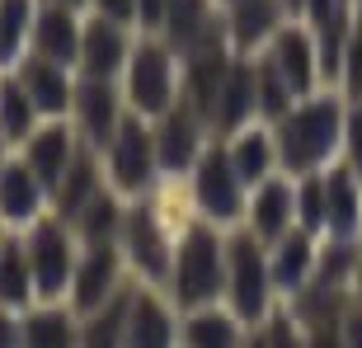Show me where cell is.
Wrapping results in <instances>:
<instances>
[{
    "instance_id": "6da1fadb",
    "label": "cell",
    "mask_w": 362,
    "mask_h": 348,
    "mask_svg": "<svg viewBox=\"0 0 362 348\" xmlns=\"http://www.w3.org/2000/svg\"><path fill=\"white\" fill-rule=\"evenodd\" d=\"M344 118H349V99H344V90H334V85L296 99V104L273 122L282 174L301 179V174L329 170V165L344 156Z\"/></svg>"
},
{
    "instance_id": "7a4b0ae2",
    "label": "cell",
    "mask_w": 362,
    "mask_h": 348,
    "mask_svg": "<svg viewBox=\"0 0 362 348\" xmlns=\"http://www.w3.org/2000/svg\"><path fill=\"white\" fill-rule=\"evenodd\" d=\"M165 292L179 311L226 301V226H216L198 212H193V221H184V231L175 236Z\"/></svg>"
},
{
    "instance_id": "3957f363",
    "label": "cell",
    "mask_w": 362,
    "mask_h": 348,
    "mask_svg": "<svg viewBox=\"0 0 362 348\" xmlns=\"http://www.w3.org/2000/svg\"><path fill=\"white\" fill-rule=\"evenodd\" d=\"M118 85L132 113L160 118L165 108L184 94V57L175 52V42L165 33H141L132 42V57H127Z\"/></svg>"
},
{
    "instance_id": "277c9868",
    "label": "cell",
    "mask_w": 362,
    "mask_h": 348,
    "mask_svg": "<svg viewBox=\"0 0 362 348\" xmlns=\"http://www.w3.org/2000/svg\"><path fill=\"white\" fill-rule=\"evenodd\" d=\"M278 301L282 296H278V287H273L269 240H259L245 221L226 226V306L235 311L245 325H259Z\"/></svg>"
},
{
    "instance_id": "5b68a950",
    "label": "cell",
    "mask_w": 362,
    "mask_h": 348,
    "mask_svg": "<svg viewBox=\"0 0 362 348\" xmlns=\"http://www.w3.org/2000/svg\"><path fill=\"white\" fill-rule=\"evenodd\" d=\"M28 250V268H33V287H38V301H66L71 296V278H76V264H81V231L71 226L66 216H38L33 226L19 231Z\"/></svg>"
},
{
    "instance_id": "8992f818",
    "label": "cell",
    "mask_w": 362,
    "mask_h": 348,
    "mask_svg": "<svg viewBox=\"0 0 362 348\" xmlns=\"http://www.w3.org/2000/svg\"><path fill=\"white\" fill-rule=\"evenodd\" d=\"M188 198H193V212L216 221V226H235L245 221V202H250V184L240 179L235 161L226 151V137H212L202 156L188 170Z\"/></svg>"
},
{
    "instance_id": "52a82bcc",
    "label": "cell",
    "mask_w": 362,
    "mask_h": 348,
    "mask_svg": "<svg viewBox=\"0 0 362 348\" xmlns=\"http://www.w3.org/2000/svg\"><path fill=\"white\" fill-rule=\"evenodd\" d=\"M104 170H108V184L118 188L122 198H146L156 188V179H165L160 151H156V122L146 113L127 108L113 141L104 146Z\"/></svg>"
},
{
    "instance_id": "ba28073f",
    "label": "cell",
    "mask_w": 362,
    "mask_h": 348,
    "mask_svg": "<svg viewBox=\"0 0 362 348\" xmlns=\"http://www.w3.org/2000/svg\"><path fill=\"white\" fill-rule=\"evenodd\" d=\"M118 245H122V255H127L132 278L165 287L170 259H175V236H170L165 216L146 198H127V212H122V226H118Z\"/></svg>"
},
{
    "instance_id": "9c48e42d",
    "label": "cell",
    "mask_w": 362,
    "mask_h": 348,
    "mask_svg": "<svg viewBox=\"0 0 362 348\" xmlns=\"http://www.w3.org/2000/svg\"><path fill=\"white\" fill-rule=\"evenodd\" d=\"M151 122H156V151H160L165 179L188 174V170H193V161L202 156V146L216 137L212 122H207V113H202L193 99H184V94L165 108L160 118H151Z\"/></svg>"
},
{
    "instance_id": "30bf717a",
    "label": "cell",
    "mask_w": 362,
    "mask_h": 348,
    "mask_svg": "<svg viewBox=\"0 0 362 348\" xmlns=\"http://www.w3.org/2000/svg\"><path fill=\"white\" fill-rule=\"evenodd\" d=\"M127 273H132V268H127V255H122L118 240H85L66 301L81 311V315H90V311H99L108 296L118 292V287H127V282H132Z\"/></svg>"
},
{
    "instance_id": "8fae6325",
    "label": "cell",
    "mask_w": 362,
    "mask_h": 348,
    "mask_svg": "<svg viewBox=\"0 0 362 348\" xmlns=\"http://www.w3.org/2000/svg\"><path fill=\"white\" fill-rule=\"evenodd\" d=\"M264 57H269L273 66H278L282 81L292 85L296 99H306V94L325 90L320 42H315V28H310L306 19H292V24H282V28H278V38L264 47Z\"/></svg>"
},
{
    "instance_id": "7c38bea8",
    "label": "cell",
    "mask_w": 362,
    "mask_h": 348,
    "mask_svg": "<svg viewBox=\"0 0 362 348\" xmlns=\"http://www.w3.org/2000/svg\"><path fill=\"white\" fill-rule=\"evenodd\" d=\"M127 118V99H122L118 81H99V76H81L76 85V104H71V122L81 132L85 146L104 151L118 132V122Z\"/></svg>"
},
{
    "instance_id": "4fadbf2b",
    "label": "cell",
    "mask_w": 362,
    "mask_h": 348,
    "mask_svg": "<svg viewBox=\"0 0 362 348\" xmlns=\"http://www.w3.org/2000/svg\"><path fill=\"white\" fill-rule=\"evenodd\" d=\"M132 42H136L132 24L90 10V14H85L81 62H76V71H81V76H99V81H118L122 66H127V57H132Z\"/></svg>"
},
{
    "instance_id": "5bb4252c",
    "label": "cell",
    "mask_w": 362,
    "mask_h": 348,
    "mask_svg": "<svg viewBox=\"0 0 362 348\" xmlns=\"http://www.w3.org/2000/svg\"><path fill=\"white\" fill-rule=\"evenodd\" d=\"M179 315L165 287L132 278V306H127V344L132 348H165L179 344Z\"/></svg>"
},
{
    "instance_id": "9a60e30c",
    "label": "cell",
    "mask_w": 362,
    "mask_h": 348,
    "mask_svg": "<svg viewBox=\"0 0 362 348\" xmlns=\"http://www.w3.org/2000/svg\"><path fill=\"white\" fill-rule=\"evenodd\" d=\"M10 71L24 81V90L33 94L42 118H71L76 85H81V71L76 66H62V62H52V57H42V52H24Z\"/></svg>"
},
{
    "instance_id": "2e32d148",
    "label": "cell",
    "mask_w": 362,
    "mask_h": 348,
    "mask_svg": "<svg viewBox=\"0 0 362 348\" xmlns=\"http://www.w3.org/2000/svg\"><path fill=\"white\" fill-rule=\"evenodd\" d=\"M81 146L85 141H81V132H76L71 118H42L38 127L28 132V141L19 146V156H24L28 170L57 193V184L66 179V170H71V161L81 156Z\"/></svg>"
},
{
    "instance_id": "e0dca14e",
    "label": "cell",
    "mask_w": 362,
    "mask_h": 348,
    "mask_svg": "<svg viewBox=\"0 0 362 348\" xmlns=\"http://www.w3.org/2000/svg\"><path fill=\"white\" fill-rule=\"evenodd\" d=\"M221 19H226V38L235 57H259L278 38L282 24H292V10L282 0H226Z\"/></svg>"
},
{
    "instance_id": "ac0fdd59",
    "label": "cell",
    "mask_w": 362,
    "mask_h": 348,
    "mask_svg": "<svg viewBox=\"0 0 362 348\" xmlns=\"http://www.w3.org/2000/svg\"><path fill=\"white\" fill-rule=\"evenodd\" d=\"M47 212H52V188L42 184L38 174L28 170V161L14 151L5 161V170H0V221L10 231H24Z\"/></svg>"
},
{
    "instance_id": "d6986e66",
    "label": "cell",
    "mask_w": 362,
    "mask_h": 348,
    "mask_svg": "<svg viewBox=\"0 0 362 348\" xmlns=\"http://www.w3.org/2000/svg\"><path fill=\"white\" fill-rule=\"evenodd\" d=\"M245 226L255 231L259 240H269V245L296 226V179L292 174H273V179H264V184L250 188Z\"/></svg>"
},
{
    "instance_id": "ffe728a7",
    "label": "cell",
    "mask_w": 362,
    "mask_h": 348,
    "mask_svg": "<svg viewBox=\"0 0 362 348\" xmlns=\"http://www.w3.org/2000/svg\"><path fill=\"white\" fill-rule=\"evenodd\" d=\"M315 259H320V236L306 231V226H292L287 236H278V240L269 245L273 287H278L282 301L310 287V278H315Z\"/></svg>"
},
{
    "instance_id": "44dd1931",
    "label": "cell",
    "mask_w": 362,
    "mask_h": 348,
    "mask_svg": "<svg viewBox=\"0 0 362 348\" xmlns=\"http://www.w3.org/2000/svg\"><path fill=\"white\" fill-rule=\"evenodd\" d=\"M259 118V76H255V57H235L221 81V94L212 104V132L230 137L235 127Z\"/></svg>"
},
{
    "instance_id": "7402d4cb",
    "label": "cell",
    "mask_w": 362,
    "mask_h": 348,
    "mask_svg": "<svg viewBox=\"0 0 362 348\" xmlns=\"http://www.w3.org/2000/svg\"><path fill=\"white\" fill-rule=\"evenodd\" d=\"M325 236L339 240L362 236V174L344 161L325 170Z\"/></svg>"
},
{
    "instance_id": "603a6c76",
    "label": "cell",
    "mask_w": 362,
    "mask_h": 348,
    "mask_svg": "<svg viewBox=\"0 0 362 348\" xmlns=\"http://www.w3.org/2000/svg\"><path fill=\"white\" fill-rule=\"evenodd\" d=\"M81 33H85V14L76 5H57V0H42L38 5V24H33V47L28 52H42L62 62V66H76L81 62Z\"/></svg>"
},
{
    "instance_id": "cb8c5ba5",
    "label": "cell",
    "mask_w": 362,
    "mask_h": 348,
    "mask_svg": "<svg viewBox=\"0 0 362 348\" xmlns=\"http://www.w3.org/2000/svg\"><path fill=\"white\" fill-rule=\"evenodd\" d=\"M226 151H230V161H235V170H240V179L250 188L264 184V179H273V174H282L278 137H273V122H264V118L235 127V132L226 137Z\"/></svg>"
},
{
    "instance_id": "d4e9b609",
    "label": "cell",
    "mask_w": 362,
    "mask_h": 348,
    "mask_svg": "<svg viewBox=\"0 0 362 348\" xmlns=\"http://www.w3.org/2000/svg\"><path fill=\"white\" fill-rule=\"evenodd\" d=\"M250 339V325L226 306V301H212V306H193L179 315V344L184 348H235Z\"/></svg>"
},
{
    "instance_id": "484cf974",
    "label": "cell",
    "mask_w": 362,
    "mask_h": 348,
    "mask_svg": "<svg viewBox=\"0 0 362 348\" xmlns=\"http://www.w3.org/2000/svg\"><path fill=\"white\" fill-rule=\"evenodd\" d=\"M104 184H108L104 151L81 146V156L71 161L66 179H62V184H57V193H52V212H57V216H66V221H76V216L85 212V202H90Z\"/></svg>"
},
{
    "instance_id": "4316f807",
    "label": "cell",
    "mask_w": 362,
    "mask_h": 348,
    "mask_svg": "<svg viewBox=\"0 0 362 348\" xmlns=\"http://www.w3.org/2000/svg\"><path fill=\"white\" fill-rule=\"evenodd\" d=\"M81 344V311L71 301H33L24 311V348H71Z\"/></svg>"
},
{
    "instance_id": "83f0119b",
    "label": "cell",
    "mask_w": 362,
    "mask_h": 348,
    "mask_svg": "<svg viewBox=\"0 0 362 348\" xmlns=\"http://www.w3.org/2000/svg\"><path fill=\"white\" fill-rule=\"evenodd\" d=\"M33 301H38V287H33V268H28L24 236L10 231L5 245H0V306L28 311Z\"/></svg>"
},
{
    "instance_id": "f1b7e54d",
    "label": "cell",
    "mask_w": 362,
    "mask_h": 348,
    "mask_svg": "<svg viewBox=\"0 0 362 348\" xmlns=\"http://www.w3.org/2000/svg\"><path fill=\"white\" fill-rule=\"evenodd\" d=\"M38 122H42V113H38V104H33V94H28L24 81L5 66V76H0V132L10 137L14 151H19Z\"/></svg>"
},
{
    "instance_id": "f546056e",
    "label": "cell",
    "mask_w": 362,
    "mask_h": 348,
    "mask_svg": "<svg viewBox=\"0 0 362 348\" xmlns=\"http://www.w3.org/2000/svg\"><path fill=\"white\" fill-rule=\"evenodd\" d=\"M127 306H132V282L118 287L99 311L81 315V344L85 348H113V344H127Z\"/></svg>"
},
{
    "instance_id": "4dcf8cb0",
    "label": "cell",
    "mask_w": 362,
    "mask_h": 348,
    "mask_svg": "<svg viewBox=\"0 0 362 348\" xmlns=\"http://www.w3.org/2000/svg\"><path fill=\"white\" fill-rule=\"evenodd\" d=\"M38 5L42 0H0V66H14L33 47Z\"/></svg>"
},
{
    "instance_id": "1f68e13d",
    "label": "cell",
    "mask_w": 362,
    "mask_h": 348,
    "mask_svg": "<svg viewBox=\"0 0 362 348\" xmlns=\"http://www.w3.org/2000/svg\"><path fill=\"white\" fill-rule=\"evenodd\" d=\"M122 212H127V198H122L113 184H104L85 202V212L71 221L81 231V240H118V226H122Z\"/></svg>"
},
{
    "instance_id": "d6a6232c",
    "label": "cell",
    "mask_w": 362,
    "mask_h": 348,
    "mask_svg": "<svg viewBox=\"0 0 362 348\" xmlns=\"http://www.w3.org/2000/svg\"><path fill=\"white\" fill-rule=\"evenodd\" d=\"M255 76H259V118H264V122H278L282 113H287V108L296 104L292 85L282 81L278 66H273V62H269L264 52L255 57Z\"/></svg>"
},
{
    "instance_id": "836d02e7",
    "label": "cell",
    "mask_w": 362,
    "mask_h": 348,
    "mask_svg": "<svg viewBox=\"0 0 362 348\" xmlns=\"http://www.w3.org/2000/svg\"><path fill=\"white\" fill-rule=\"evenodd\" d=\"M245 344H259V348H292V344H301V325H296L292 306L278 301L259 325H250V339H245Z\"/></svg>"
},
{
    "instance_id": "e575fe53",
    "label": "cell",
    "mask_w": 362,
    "mask_h": 348,
    "mask_svg": "<svg viewBox=\"0 0 362 348\" xmlns=\"http://www.w3.org/2000/svg\"><path fill=\"white\" fill-rule=\"evenodd\" d=\"M296 226L325 236V170L296 179Z\"/></svg>"
},
{
    "instance_id": "d590c367",
    "label": "cell",
    "mask_w": 362,
    "mask_h": 348,
    "mask_svg": "<svg viewBox=\"0 0 362 348\" xmlns=\"http://www.w3.org/2000/svg\"><path fill=\"white\" fill-rule=\"evenodd\" d=\"M344 99H362V5H358V19H353V33H349V47H344V66H339V85Z\"/></svg>"
},
{
    "instance_id": "8d00e7d4",
    "label": "cell",
    "mask_w": 362,
    "mask_h": 348,
    "mask_svg": "<svg viewBox=\"0 0 362 348\" xmlns=\"http://www.w3.org/2000/svg\"><path fill=\"white\" fill-rule=\"evenodd\" d=\"M344 165L362 174V99H349V118H344Z\"/></svg>"
},
{
    "instance_id": "74e56055",
    "label": "cell",
    "mask_w": 362,
    "mask_h": 348,
    "mask_svg": "<svg viewBox=\"0 0 362 348\" xmlns=\"http://www.w3.org/2000/svg\"><path fill=\"white\" fill-rule=\"evenodd\" d=\"M165 14H170V0H136V28L141 33H160Z\"/></svg>"
},
{
    "instance_id": "f35d334b",
    "label": "cell",
    "mask_w": 362,
    "mask_h": 348,
    "mask_svg": "<svg viewBox=\"0 0 362 348\" xmlns=\"http://www.w3.org/2000/svg\"><path fill=\"white\" fill-rule=\"evenodd\" d=\"M14 344H24V311L0 306V348H14Z\"/></svg>"
},
{
    "instance_id": "ab89813d",
    "label": "cell",
    "mask_w": 362,
    "mask_h": 348,
    "mask_svg": "<svg viewBox=\"0 0 362 348\" xmlns=\"http://www.w3.org/2000/svg\"><path fill=\"white\" fill-rule=\"evenodd\" d=\"M90 10L108 14V19H122V24L136 28V0H90Z\"/></svg>"
},
{
    "instance_id": "60d3db41",
    "label": "cell",
    "mask_w": 362,
    "mask_h": 348,
    "mask_svg": "<svg viewBox=\"0 0 362 348\" xmlns=\"http://www.w3.org/2000/svg\"><path fill=\"white\" fill-rule=\"evenodd\" d=\"M10 156H14V141L0 132V170H5V161H10Z\"/></svg>"
},
{
    "instance_id": "b9f144b4",
    "label": "cell",
    "mask_w": 362,
    "mask_h": 348,
    "mask_svg": "<svg viewBox=\"0 0 362 348\" xmlns=\"http://www.w3.org/2000/svg\"><path fill=\"white\" fill-rule=\"evenodd\" d=\"M287 10H292V19H301V10H306V0H282Z\"/></svg>"
},
{
    "instance_id": "7bdbcfd3",
    "label": "cell",
    "mask_w": 362,
    "mask_h": 348,
    "mask_svg": "<svg viewBox=\"0 0 362 348\" xmlns=\"http://www.w3.org/2000/svg\"><path fill=\"white\" fill-rule=\"evenodd\" d=\"M57 5H76V10H90V0H57Z\"/></svg>"
},
{
    "instance_id": "ee69618b",
    "label": "cell",
    "mask_w": 362,
    "mask_h": 348,
    "mask_svg": "<svg viewBox=\"0 0 362 348\" xmlns=\"http://www.w3.org/2000/svg\"><path fill=\"white\" fill-rule=\"evenodd\" d=\"M0 76H5V66H0Z\"/></svg>"
},
{
    "instance_id": "f6af8a7d",
    "label": "cell",
    "mask_w": 362,
    "mask_h": 348,
    "mask_svg": "<svg viewBox=\"0 0 362 348\" xmlns=\"http://www.w3.org/2000/svg\"><path fill=\"white\" fill-rule=\"evenodd\" d=\"M221 5H226V0H221Z\"/></svg>"
}]
</instances>
